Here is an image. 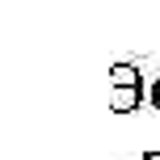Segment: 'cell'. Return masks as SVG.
Returning <instances> with one entry per match:
<instances>
[{
    "instance_id": "obj_1",
    "label": "cell",
    "mask_w": 160,
    "mask_h": 160,
    "mask_svg": "<svg viewBox=\"0 0 160 160\" xmlns=\"http://www.w3.org/2000/svg\"><path fill=\"white\" fill-rule=\"evenodd\" d=\"M143 97H148L143 84H139V88H110V110L114 114H131V110L143 105Z\"/></svg>"
},
{
    "instance_id": "obj_2",
    "label": "cell",
    "mask_w": 160,
    "mask_h": 160,
    "mask_svg": "<svg viewBox=\"0 0 160 160\" xmlns=\"http://www.w3.org/2000/svg\"><path fill=\"white\" fill-rule=\"evenodd\" d=\"M143 72L135 63H110V88H139Z\"/></svg>"
},
{
    "instance_id": "obj_3",
    "label": "cell",
    "mask_w": 160,
    "mask_h": 160,
    "mask_svg": "<svg viewBox=\"0 0 160 160\" xmlns=\"http://www.w3.org/2000/svg\"><path fill=\"white\" fill-rule=\"evenodd\" d=\"M148 105H152V110L160 114V76L152 80V84H148Z\"/></svg>"
},
{
    "instance_id": "obj_4",
    "label": "cell",
    "mask_w": 160,
    "mask_h": 160,
    "mask_svg": "<svg viewBox=\"0 0 160 160\" xmlns=\"http://www.w3.org/2000/svg\"><path fill=\"white\" fill-rule=\"evenodd\" d=\"M143 160H160V148H152V152H143Z\"/></svg>"
}]
</instances>
